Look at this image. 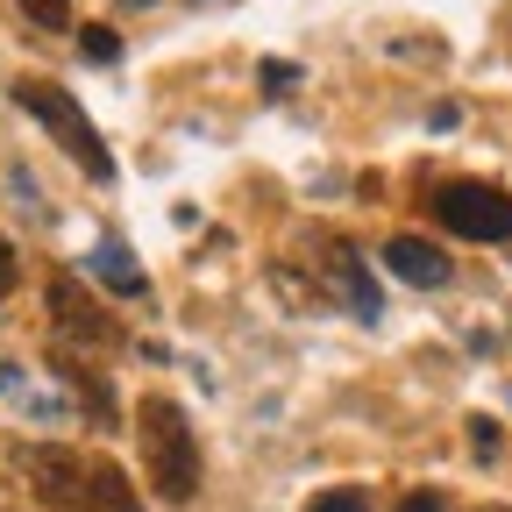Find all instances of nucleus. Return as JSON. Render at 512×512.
<instances>
[{
  "label": "nucleus",
  "instance_id": "obj_1",
  "mask_svg": "<svg viewBox=\"0 0 512 512\" xmlns=\"http://www.w3.org/2000/svg\"><path fill=\"white\" fill-rule=\"evenodd\" d=\"M22 477L50 512H143L128 470L107 456H86V448H57V441L22 448Z\"/></svg>",
  "mask_w": 512,
  "mask_h": 512
},
{
  "label": "nucleus",
  "instance_id": "obj_2",
  "mask_svg": "<svg viewBox=\"0 0 512 512\" xmlns=\"http://www.w3.org/2000/svg\"><path fill=\"white\" fill-rule=\"evenodd\" d=\"M136 441H143V477H150L157 505H192L200 498V470L207 463H200V434H192L178 399L150 392L136 406Z\"/></svg>",
  "mask_w": 512,
  "mask_h": 512
},
{
  "label": "nucleus",
  "instance_id": "obj_3",
  "mask_svg": "<svg viewBox=\"0 0 512 512\" xmlns=\"http://www.w3.org/2000/svg\"><path fill=\"white\" fill-rule=\"evenodd\" d=\"M15 107H29L50 136L64 143V157H72L86 178H114V157H107V143H100V128L86 121V107L64 93L57 79H15Z\"/></svg>",
  "mask_w": 512,
  "mask_h": 512
},
{
  "label": "nucleus",
  "instance_id": "obj_4",
  "mask_svg": "<svg viewBox=\"0 0 512 512\" xmlns=\"http://www.w3.org/2000/svg\"><path fill=\"white\" fill-rule=\"evenodd\" d=\"M427 214L463 242H512V192L484 178H448L427 192Z\"/></svg>",
  "mask_w": 512,
  "mask_h": 512
},
{
  "label": "nucleus",
  "instance_id": "obj_5",
  "mask_svg": "<svg viewBox=\"0 0 512 512\" xmlns=\"http://www.w3.org/2000/svg\"><path fill=\"white\" fill-rule=\"evenodd\" d=\"M50 320H57V335L64 342H86V349H121V320L72 278V271H57L50 278Z\"/></svg>",
  "mask_w": 512,
  "mask_h": 512
},
{
  "label": "nucleus",
  "instance_id": "obj_6",
  "mask_svg": "<svg viewBox=\"0 0 512 512\" xmlns=\"http://www.w3.org/2000/svg\"><path fill=\"white\" fill-rule=\"evenodd\" d=\"M320 278H328L363 320H377V285H370V271H363V256L342 242V235H328V242H320Z\"/></svg>",
  "mask_w": 512,
  "mask_h": 512
},
{
  "label": "nucleus",
  "instance_id": "obj_7",
  "mask_svg": "<svg viewBox=\"0 0 512 512\" xmlns=\"http://www.w3.org/2000/svg\"><path fill=\"white\" fill-rule=\"evenodd\" d=\"M384 271L420 285V292H434V285H448V256L434 242H420V235H392V242H384Z\"/></svg>",
  "mask_w": 512,
  "mask_h": 512
},
{
  "label": "nucleus",
  "instance_id": "obj_8",
  "mask_svg": "<svg viewBox=\"0 0 512 512\" xmlns=\"http://www.w3.org/2000/svg\"><path fill=\"white\" fill-rule=\"evenodd\" d=\"M50 370H57L64 384H72L79 399H86V413H93L100 427H114V392H107V377H100L93 363H79V356H64V349H57V356H50Z\"/></svg>",
  "mask_w": 512,
  "mask_h": 512
},
{
  "label": "nucleus",
  "instance_id": "obj_9",
  "mask_svg": "<svg viewBox=\"0 0 512 512\" xmlns=\"http://www.w3.org/2000/svg\"><path fill=\"white\" fill-rule=\"evenodd\" d=\"M93 271H100V278H107L114 292H128V299L143 292V271L128 264V249H121V242H100V249H93Z\"/></svg>",
  "mask_w": 512,
  "mask_h": 512
},
{
  "label": "nucleus",
  "instance_id": "obj_10",
  "mask_svg": "<svg viewBox=\"0 0 512 512\" xmlns=\"http://www.w3.org/2000/svg\"><path fill=\"white\" fill-rule=\"evenodd\" d=\"M22 15L36 29H72V0H22Z\"/></svg>",
  "mask_w": 512,
  "mask_h": 512
},
{
  "label": "nucleus",
  "instance_id": "obj_11",
  "mask_svg": "<svg viewBox=\"0 0 512 512\" xmlns=\"http://www.w3.org/2000/svg\"><path fill=\"white\" fill-rule=\"evenodd\" d=\"M306 512H370V505H363V491H328V498H313Z\"/></svg>",
  "mask_w": 512,
  "mask_h": 512
},
{
  "label": "nucleus",
  "instance_id": "obj_12",
  "mask_svg": "<svg viewBox=\"0 0 512 512\" xmlns=\"http://www.w3.org/2000/svg\"><path fill=\"white\" fill-rule=\"evenodd\" d=\"M86 57H93V64L121 57V36H114V29H86Z\"/></svg>",
  "mask_w": 512,
  "mask_h": 512
},
{
  "label": "nucleus",
  "instance_id": "obj_13",
  "mask_svg": "<svg viewBox=\"0 0 512 512\" xmlns=\"http://www.w3.org/2000/svg\"><path fill=\"white\" fill-rule=\"evenodd\" d=\"M15 278H22V264H15V249H8V242H0V299H8V292H15Z\"/></svg>",
  "mask_w": 512,
  "mask_h": 512
},
{
  "label": "nucleus",
  "instance_id": "obj_14",
  "mask_svg": "<svg viewBox=\"0 0 512 512\" xmlns=\"http://www.w3.org/2000/svg\"><path fill=\"white\" fill-rule=\"evenodd\" d=\"M399 512H441V498H434V491H413V498H406Z\"/></svg>",
  "mask_w": 512,
  "mask_h": 512
}]
</instances>
